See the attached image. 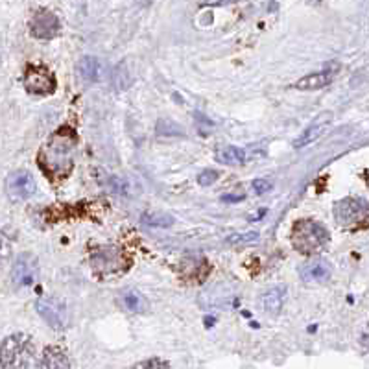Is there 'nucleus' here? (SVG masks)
<instances>
[{
    "mask_svg": "<svg viewBox=\"0 0 369 369\" xmlns=\"http://www.w3.org/2000/svg\"><path fill=\"white\" fill-rule=\"evenodd\" d=\"M11 251H13V242H11V238L0 229V262L6 260V258H10Z\"/></svg>",
    "mask_w": 369,
    "mask_h": 369,
    "instance_id": "nucleus-20",
    "label": "nucleus"
},
{
    "mask_svg": "<svg viewBox=\"0 0 369 369\" xmlns=\"http://www.w3.org/2000/svg\"><path fill=\"white\" fill-rule=\"evenodd\" d=\"M143 221L148 223V226L170 227L174 223V218L168 217V214H163V212H159V214H155V212H146L143 217Z\"/></svg>",
    "mask_w": 369,
    "mask_h": 369,
    "instance_id": "nucleus-19",
    "label": "nucleus"
},
{
    "mask_svg": "<svg viewBox=\"0 0 369 369\" xmlns=\"http://www.w3.org/2000/svg\"><path fill=\"white\" fill-rule=\"evenodd\" d=\"M91 268H93L95 275H98L102 279H107V277L124 274L129 268V258L122 249L106 246V248H98L93 251Z\"/></svg>",
    "mask_w": 369,
    "mask_h": 369,
    "instance_id": "nucleus-5",
    "label": "nucleus"
},
{
    "mask_svg": "<svg viewBox=\"0 0 369 369\" xmlns=\"http://www.w3.org/2000/svg\"><path fill=\"white\" fill-rule=\"evenodd\" d=\"M331 264L323 258H311L305 264H301L299 268L301 279L306 281V283H323L331 277Z\"/></svg>",
    "mask_w": 369,
    "mask_h": 369,
    "instance_id": "nucleus-11",
    "label": "nucleus"
},
{
    "mask_svg": "<svg viewBox=\"0 0 369 369\" xmlns=\"http://www.w3.org/2000/svg\"><path fill=\"white\" fill-rule=\"evenodd\" d=\"M39 277V262L32 253H22L17 257L11 268V281L19 288L32 286Z\"/></svg>",
    "mask_w": 369,
    "mask_h": 369,
    "instance_id": "nucleus-9",
    "label": "nucleus"
},
{
    "mask_svg": "<svg viewBox=\"0 0 369 369\" xmlns=\"http://www.w3.org/2000/svg\"><path fill=\"white\" fill-rule=\"evenodd\" d=\"M6 194L11 201H24L36 194V180L26 170L11 172L6 180Z\"/></svg>",
    "mask_w": 369,
    "mask_h": 369,
    "instance_id": "nucleus-8",
    "label": "nucleus"
},
{
    "mask_svg": "<svg viewBox=\"0 0 369 369\" xmlns=\"http://www.w3.org/2000/svg\"><path fill=\"white\" fill-rule=\"evenodd\" d=\"M368 187H369V175H368Z\"/></svg>",
    "mask_w": 369,
    "mask_h": 369,
    "instance_id": "nucleus-25",
    "label": "nucleus"
},
{
    "mask_svg": "<svg viewBox=\"0 0 369 369\" xmlns=\"http://www.w3.org/2000/svg\"><path fill=\"white\" fill-rule=\"evenodd\" d=\"M285 297H286L285 286L269 288V290L262 295L264 311L268 312V314H279L281 308H283V303H285Z\"/></svg>",
    "mask_w": 369,
    "mask_h": 369,
    "instance_id": "nucleus-15",
    "label": "nucleus"
},
{
    "mask_svg": "<svg viewBox=\"0 0 369 369\" xmlns=\"http://www.w3.org/2000/svg\"><path fill=\"white\" fill-rule=\"evenodd\" d=\"M253 190L257 192V194H264V192H269V190H272V181H268V180L253 181Z\"/></svg>",
    "mask_w": 369,
    "mask_h": 369,
    "instance_id": "nucleus-24",
    "label": "nucleus"
},
{
    "mask_svg": "<svg viewBox=\"0 0 369 369\" xmlns=\"http://www.w3.org/2000/svg\"><path fill=\"white\" fill-rule=\"evenodd\" d=\"M218 172L217 170H203L200 175H198V183L201 184V187H209V184L217 183L218 180Z\"/></svg>",
    "mask_w": 369,
    "mask_h": 369,
    "instance_id": "nucleus-22",
    "label": "nucleus"
},
{
    "mask_svg": "<svg viewBox=\"0 0 369 369\" xmlns=\"http://www.w3.org/2000/svg\"><path fill=\"white\" fill-rule=\"evenodd\" d=\"M36 308L37 314L52 329L61 331L69 325V311H67L63 301L56 299V297H41V299H37Z\"/></svg>",
    "mask_w": 369,
    "mask_h": 369,
    "instance_id": "nucleus-7",
    "label": "nucleus"
},
{
    "mask_svg": "<svg viewBox=\"0 0 369 369\" xmlns=\"http://www.w3.org/2000/svg\"><path fill=\"white\" fill-rule=\"evenodd\" d=\"M36 345L28 334H11L0 343V366L4 369H28L32 364Z\"/></svg>",
    "mask_w": 369,
    "mask_h": 369,
    "instance_id": "nucleus-2",
    "label": "nucleus"
},
{
    "mask_svg": "<svg viewBox=\"0 0 369 369\" xmlns=\"http://www.w3.org/2000/svg\"><path fill=\"white\" fill-rule=\"evenodd\" d=\"M102 61L100 59L93 58V56H85V58L79 59L78 63V74L87 81H96L100 79L102 76Z\"/></svg>",
    "mask_w": 369,
    "mask_h": 369,
    "instance_id": "nucleus-16",
    "label": "nucleus"
},
{
    "mask_svg": "<svg viewBox=\"0 0 369 369\" xmlns=\"http://www.w3.org/2000/svg\"><path fill=\"white\" fill-rule=\"evenodd\" d=\"M61 30L58 15L50 10H39L30 19V32L37 39H54Z\"/></svg>",
    "mask_w": 369,
    "mask_h": 369,
    "instance_id": "nucleus-10",
    "label": "nucleus"
},
{
    "mask_svg": "<svg viewBox=\"0 0 369 369\" xmlns=\"http://www.w3.org/2000/svg\"><path fill=\"white\" fill-rule=\"evenodd\" d=\"M257 233H248V235H233V237H229V242L233 244H251V242H257Z\"/></svg>",
    "mask_w": 369,
    "mask_h": 369,
    "instance_id": "nucleus-23",
    "label": "nucleus"
},
{
    "mask_svg": "<svg viewBox=\"0 0 369 369\" xmlns=\"http://www.w3.org/2000/svg\"><path fill=\"white\" fill-rule=\"evenodd\" d=\"M331 122H332V113H323V115L317 116L316 120L312 122L311 126L306 127L305 132L295 139L294 148H303L306 146V144L314 143V141H316V139L320 137L329 126H331Z\"/></svg>",
    "mask_w": 369,
    "mask_h": 369,
    "instance_id": "nucleus-12",
    "label": "nucleus"
},
{
    "mask_svg": "<svg viewBox=\"0 0 369 369\" xmlns=\"http://www.w3.org/2000/svg\"><path fill=\"white\" fill-rule=\"evenodd\" d=\"M292 246L299 253H317L329 242V231L314 220H297L290 233Z\"/></svg>",
    "mask_w": 369,
    "mask_h": 369,
    "instance_id": "nucleus-3",
    "label": "nucleus"
},
{
    "mask_svg": "<svg viewBox=\"0 0 369 369\" xmlns=\"http://www.w3.org/2000/svg\"><path fill=\"white\" fill-rule=\"evenodd\" d=\"M39 369H72L69 354L61 347L50 345L42 351L41 360H39Z\"/></svg>",
    "mask_w": 369,
    "mask_h": 369,
    "instance_id": "nucleus-13",
    "label": "nucleus"
},
{
    "mask_svg": "<svg viewBox=\"0 0 369 369\" xmlns=\"http://www.w3.org/2000/svg\"><path fill=\"white\" fill-rule=\"evenodd\" d=\"M74 148H76V135L72 129L63 127L58 133H54L39 153V163L45 172L59 180L67 178L72 170Z\"/></svg>",
    "mask_w": 369,
    "mask_h": 369,
    "instance_id": "nucleus-1",
    "label": "nucleus"
},
{
    "mask_svg": "<svg viewBox=\"0 0 369 369\" xmlns=\"http://www.w3.org/2000/svg\"><path fill=\"white\" fill-rule=\"evenodd\" d=\"M132 369H170L168 362H164L161 359H148L133 366Z\"/></svg>",
    "mask_w": 369,
    "mask_h": 369,
    "instance_id": "nucleus-21",
    "label": "nucleus"
},
{
    "mask_svg": "<svg viewBox=\"0 0 369 369\" xmlns=\"http://www.w3.org/2000/svg\"><path fill=\"white\" fill-rule=\"evenodd\" d=\"M22 84L26 87L28 93L32 95H52L56 91V78L54 74L42 67V65H28L26 72H24V78H22Z\"/></svg>",
    "mask_w": 369,
    "mask_h": 369,
    "instance_id": "nucleus-6",
    "label": "nucleus"
},
{
    "mask_svg": "<svg viewBox=\"0 0 369 369\" xmlns=\"http://www.w3.org/2000/svg\"><path fill=\"white\" fill-rule=\"evenodd\" d=\"M122 305L129 312H144L148 308V303L143 294L137 290H127L122 294Z\"/></svg>",
    "mask_w": 369,
    "mask_h": 369,
    "instance_id": "nucleus-18",
    "label": "nucleus"
},
{
    "mask_svg": "<svg viewBox=\"0 0 369 369\" xmlns=\"http://www.w3.org/2000/svg\"><path fill=\"white\" fill-rule=\"evenodd\" d=\"M214 155H217V161H220L221 164H233V166L244 164L248 159L246 152L238 146H220Z\"/></svg>",
    "mask_w": 369,
    "mask_h": 369,
    "instance_id": "nucleus-17",
    "label": "nucleus"
},
{
    "mask_svg": "<svg viewBox=\"0 0 369 369\" xmlns=\"http://www.w3.org/2000/svg\"><path fill=\"white\" fill-rule=\"evenodd\" d=\"M334 220L347 231L369 227V203L362 198H343L334 205Z\"/></svg>",
    "mask_w": 369,
    "mask_h": 369,
    "instance_id": "nucleus-4",
    "label": "nucleus"
},
{
    "mask_svg": "<svg viewBox=\"0 0 369 369\" xmlns=\"http://www.w3.org/2000/svg\"><path fill=\"white\" fill-rule=\"evenodd\" d=\"M336 76V70L334 69H327V70H320V72L308 74L305 78H301L297 84H295V89L299 91H317L327 87L331 84L332 79Z\"/></svg>",
    "mask_w": 369,
    "mask_h": 369,
    "instance_id": "nucleus-14",
    "label": "nucleus"
}]
</instances>
